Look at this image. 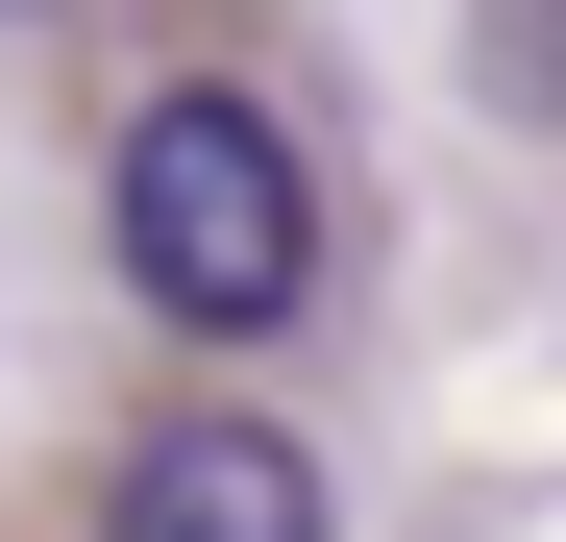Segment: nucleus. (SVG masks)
Wrapping results in <instances>:
<instances>
[{
    "instance_id": "nucleus-1",
    "label": "nucleus",
    "mask_w": 566,
    "mask_h": 542,
    "mask_svg": "<svg viewBox=\"0 0 566 542\" xmlns=\"http://www.w3.org/2000/svg\"><path fill=\"white\" fill-rule=\"evenodd\" d=\"M99 247H124V296L172 345H271L321 296V148L247 100V74H172V100H124L99 148Z\"/></svg>"
},
{
    "instance_id": "nucleus-2",
    "label": "nucleus",
    "mask_w": 566,
    "mask_h": 542,
    "mask_svg": "<svg viewBox=\"0 0 566 542\" xmlns=\"http://www.w3.org/2000/svg\"><path fill=\"white\" fill-rule=\"evenodd\" d=\"M99 542H345V493H321V444H271V419H148Z\"/></svg>"
},
{
    "instance_id": "nucleus-3",
    "label": "nucleus",
    "mask_w": 566,
    "mask_h": 542,
    "mask_svg": "<svg viewBox=\"0 0 566 542\" xmlns=\"http://www.w3.org/2000/svg\"><path fill=\"white\" fill-rule=\"evenodd\" d=\"M0 25H25V0H0Z\"/></svg>"
}]
</instances>
